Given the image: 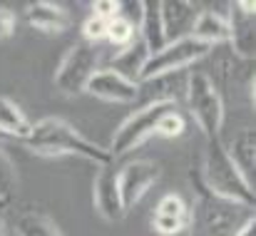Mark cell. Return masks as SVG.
Here are the masks:
<instances>
[{
  "instance_id": "277c9868",
  "label": "cell",
  "mask_w": 256,
  "mask_h": 236,
  "mask_svg": "<svg viewBox=\"0 0 256 236\" xmlns=\"http://www.w3.org/2000/svg\"><path fill=\"white\" fill-rule=\"evenodd\" d=\"M186 104L199 124V130L206 134V140H219L224 127V100L216 90V84L206 78L204 72H194L186 78Z\"/></svg>"
},
{
  "instance_id": "4fadbf2b",
  "label": "cell",
  "mask_w": 256,
  "mask_h": 236,
  "mask_svg": "<svg viewBox=\"0 0 256 236\" xmlns=\"http://www.w3.org/2000/svg\"><path fill=\"white\" fill-rule=\"evenodd\" d=\"M160 12H162L164 40L174 42V40L192 35V28H194L202 8L196 2H186V0H167V2H160Z\"/></svg>"
},
{
  "instance_id": "ac0fdd59",
  "label": "cell",
  "mask_w": 256,
  "mask_h": 236,
  "mask_svg": "<svg viewBox=\"0 0 256 236\" xmlns=\"http://www.w3.org/2000/svg\"><path fill=\"white\" fill-rule=\"evenodd\" d=\"M140 38L144 40L150 55L160 52L167 40H164V28H162V12H160V2H142V20L137 28Z\"/></svg>"
},
{
  "instance_id": "6da1fadb",
  "label": "cell",
  "mask_w": 256,
  "mask_h": 236,
  "mask_svg": "<svg viewBox=\"0 0 256 236\" xmlns=\"http://www.w3.org/2000/svg\"><path fill=\"white\" fill-rule=\"evenodd\" d=\"M194 204L189 206V234L192 236H236L244 224L254 219V206L222 199L212 194L196 172H192Z\"/></svg>"
},
{
  "instance_id": "8fae6325",
  "label": "cell",
  "mask_w": 256,
  "mask_h": 236,
  "mask_svg": "<svg viewBox=\"0 0 256 236\" xmlns=\"http://www.w3.org/2000/svg\"><path fill=\"white\" fill-rule=\"evenodd\" d=\"M232 18H229V42L236 58L242 60H252L254 58V12L256 2H234L232 5Z\"/></svg>"
},
{
  "instance_id": "52a82bcc",
  "label": "cell",
  "mask_w": 256,
  "mask_h": 236,
  "mask_svg": "<svg viewBox=\"0 0 256 236\" xmlns=\"http://www.w3.org/2000/svg\"><path fill=\"white\" fill-rule=\"evenodd\" d=\"M97 62H100L97 45H90L85 40L72 45L68 50V55L62 58L60 68L55 70V87L62 94H80V92H85L87 82H90V78L97 70Z\"/></svg>"
},
{
  "instance_id": "d4e9b609",
  "label": "cell",
  "mask_w": 256,
  "mask_h": 236,
  "mask_svg": "<svg viewBox=\"0 0 256 236\" xmlns=\"http://www.w3.org/2000/svg\"><path fill=\"white\" fill-rule=\"evenodd\" d=\"M15 28H18V18L10 8H0V42L2 40H10L15 35Z\"/></svg>"
},
{
  "instance_id": "8992f818",
  "label": "cell",
  "mask_w": 256,
  "mask_h": 236,
  "mask_svg": "<svg viewBox=\"0 0 256 236\" xmlns=\"http://www.w3.org/2000/svg\"><path fill=\"white\" fill-rule=\"evenodd\" d=\"M212 50H214L212 45H206V42H202L192 35L182 38V40H174V42H167L160 52L150 55V60L142 68L140 82H152V80L164 78V75H174V72L184 70L186 65H192L194 60H202Z\"/></svg>"
},
{
  "instance_id": "2e32d148",
  "label": "cell",
  "mask_w": 256,
  "mask_h": 236,
  "mask_svg": "<svg viewBox=\"0 0 256 236\" xmlns=\"http://www.w3.org/2000/svg\"><path fill=\"white\" fill-rule=\"evenodd\" d=\"M229 159L236 164V169L242 172V176L254 184V164H256V140L254 130H239L226 144H224Z\"/></svg>"
},
{
  "instance_id": "5b68a950",
  "label": "cell",
  "mask_w": 256,
  "mask_h": 236,
  "mask_svg": "<svg viewBox=\"0 0 256 236\" xmlns=\"http://www.w3.org/2000/svg\"><path fill=\"white\" fill-rule=\"evenodd\" d=\"M172 110H176V102L170 100H152L150 104H144L142 110H137L134 114H130L114 132L112 144H110V154L112 159L122 157L132 150H137L142 142H147L152 134H157V124L164 114H170Z\"/></svg>"
},
{
  "instance_id": "ba28073f",
  "label": "cell",
  "mask_w": 256,
  "mask_h": 236,
  "mask_svg": "<svg viewBox=\"0 0 256 236\" xmlns=\"http://www.w3.org/2000/svg\"><path fill=\"white\" fill-rule=\"evenodd\" d=\"M117 179H120V196H122V204H124V212H127L160 179V166L150 159H134L117 172Z\"/></svg>"
},
{
  "instance_id": "83f0119b",
  "label": "cell",
  "mask_w": 256,
  "mask_h": 236,
  "mask_svg": "<svg viewBox=\"0 0 256 236\" xmlns=\"http://www.w3.org/2000/svg\"><path fill=\"white\" fill-rule=\"evenodd\" d=\"M5 206H8V199H2V196H0V212H2Z\"/></svg>"
},
{
  "instance_id": "3957f363",
  "label": "cell",
  "mask_w": 256,
  "mask_h": 236,
  "mask_svg": "<svg viewBox=\"0 0 256 236\" xmlns=\"http://www.w3.org/2000/svg\"><path fill=\"white\" fill-rule=\"evenodd\" d=\"M202 184L229 202H239L246 206H254V184H249L242 172L236 169V164L229 159L224 142L222 140H209L206 150H204V159H202V169L196 172Z\"/></svg>"
},
{
  "instance_id": "5bb4252c",
  "label": "cell",
  "mask_w": 256,
  "mask_h": 236,
  "mask_svg": "<svg viewBox=\"0 0 256 236\" xmlns=\"http://www.w3.org/2000/svg\"><path fill=\"white\" fill-rule=\"evenodd\" d=\"M25 15H28V22L35 30H40V32H50L52 35V32H62V30L70 28V15L58 2H45V0L30 2Z\"/></svg>"
},
{
  "instance_id": "7402d4cb",
  "label": "cell",
  "mask_w": 256,
  "mask_h": 236,
  "mask_svg": "<svg viewBox=\"0 0 256 236\" xmlns=\"http://www.w3.org/2000/svg\"><path fill=\"white\" fill-rule=\"evenodd\" d=\"M15 186H18V172H15V164H12V159L0 150V196L10 202Z\"/></svg>"
},
{
  "instance_id": "d6986e66",
  "label": "cell",
  "mask_w": 256,
  "mask_h": 236,
  "mask_svg": "<svg viewBox=\"0 0 256 236\" xmlns=\"http://www.w3.org/2000/svg\"><path fill=\"white\" fill-rule=\"evenodd\" d=\"M0 132L12 134L18 140H28L32 132V122L28 120L22 107L10 97H0Z\"/></svg>"
},
{
  "instance_id": "603a6c76",
  "label": "cell",
  "mask_w": 256,
  "mask_h": 236,
  "mask_svg": "<svg viewBox=\"0 0 256 236\" xmlns=\"http://www.w3.org/2000/svg\"><path fill=\"white\" fill-rule=\"evenodd\" d=\"M184 130H186V120H184V114L179 110H172L170 114H164L160 120V124H157V134L170 137V140L172 137H182Z\"/></svg>"
},
{
  "instance_id": "30bf717a",
  "label": "cell",
  "mask_w": 256,
  "mask_h": 236,
  "mask_svg": "<svg viewBox=\"0 0 256 236\" xmlns=\"http://www.w3.org/2000/svg\"><path fill=\"white\" fill-rule=\"evenodd\" d=\"M85 92L104 100V102L130 104V102H134L140 97V84L127 78H122L120 72H114L110 68H102V70H94V75L87 82Z\"/></svg>"
},
{
  "instance_id": "4316f807",
  "label": "cell",
  "mask_w": 256,
  "mask_h": 236,
  "mask_svg": "<svg viewBox=\"0 0 256 236\" xmlns=\"http://www.w3.org/2000/svg\"><path fill=\"white\" fill-rule=\"evenodd\" d=\"M0 236H5V219H2V212H0Z\"/></svg>"
},
{
  "instance_id": "cb8c5ba5",
  "label": "cell",
  "mask_w": 256,
  "mask_h": 236,
  "mask_svg": "<svg viewBox=\"0 0 256 236\" xmlns=\"http://www.w3.org/2000/svg\"><path fill=\"white\" fill-rule=\"evenodd\" d=\"M107 25H110V20H107V18L90 15L85 22H82V35H85V42L94 45V42L104 40V35H107Z\"/></svg>"
},
{
  "instance_id": "9c48e42d",
  "label": "cell",
  "mask_w": 256,
  "mask_h": 236,
  "mask_svg": "<svg viewBox=\"0 0 256 236\" xmlns=\"http://www.w3.org/2000/svg\"><path fill=\"white\" fill-rule=\"evenodd\" d=\"M94 209L107 222H122L124 214H127L122 196H120V179H117L114 162L100 164V172L94 176Z\"/></svg>"
},
{
  "instance_id": "484cf974",
  "label": "cell",
  "mask_w": 256,
  "mask_h": 236,
  "mask_svg": "<svg viewBox=\"0 0 256 236\" xmlns=\"http://www.w3.org/2000/svg\"><path fill=\"white\" fill-rule=\"evenodd\" d=\"M117 12H120V2H112V0H97L92 5V15H100V18H107V20H112Z\"/></svg>"
},
{
  "instance_id": "9a60e30c",
  "label": "cell",
  "mask_w": 256,
  "mask_h": 236,
  "mask_svg": "<svg viewBox=\"0 0 256 236\" xmlns=\"http://www.w3.org/2000/svg\"><path fill=\"white\" fill-rule=\"evenodd\" d=\"M147 60H150V50H147L144 40H142L140 32H137V38H134L124 50L114 52V58L110 60V70H114V72H120L122 78H127L140 84V75H142V68H144Z\"/></svg>"
},
{
  "instance_id": "e0dca14e",
  "label": "cell",
  "mask_w": 256,
  "mask_h": 236,
  "mask_svg": "<svg viewBox=\"0 0 256 236\" xmlns=\"http://www.w3.org/2000/svg\"><path fill=\"white\" fill-rule=\"evenodd\" d=\"M229 35H232L229 18H224L222 12H214V10H202L192 28V38H196L212 48L216 42H229Z\"/></svg>"
},
{
  "instance_id": "44dd1931",
  "label": "cell",
  "mask_w": 256,
  "mask_h": 236,
  "mask_svg": "<svg viewBox=\"0 0 256 236\" xmlns=\"http://www.w3.org/2000/svg\"><path fill=\"white\" fill-rule=\"evenodd\" d=\"M137 38V28L127 20V18H122V15H114L112 20H110V25H107V35H104V40L114 48V52H120V50H124L132 40Z\"/></svg>"
},
{
  "instance_id": "ffe728a7",
  "label": "cell",
  "mask_w": 256,
  "mask_h": 236,
  "mask_svg": "<svg viewBox=\"0 0 256 236\" xmlns=\"http://www.w3.org/2000/svg\"><path fill=\"white\" fill-rule=\"evenodd\" d=\"M18 236H62L55 222L42 212H25L15 219Z\"/></svg>"
},
{
  "instance_id": "7a4b0ae2",
  "label": "cell",
  "mask_w": 256,
  "mask_h": 236,
  "mask_svg": "<svg viewBox=\"0 0 256 236\" xmlns=\"http://www.w3.org/2000/svg\"><path fill=\"white\" fill-rule=\"evenodd\" d=\"M28 144V150H32L35 154L42 157H62V154H75V157L92 159L97 164H112V154L90 142L85 134H80L72 124H68L65 120L58 117H45L38 124H32V132L28 140H22Z\"/></svg>"
},
{
  "instance_id": "7c38bea8",
  "label": "cell",
  "mask_w": 256,
  "mask_h": 236,
  "mask_svg": "<svg viewBox=\"0 0 256 236\" xmlns=\"http://www.w3.org/2000/svg\"><path fill=\"white\" fill-rule=\"evenodd\" d=\"M152 229L160 236H176L189 229V204L179 194H164L154 206Z\"/></svg>"
}]
</instances>
